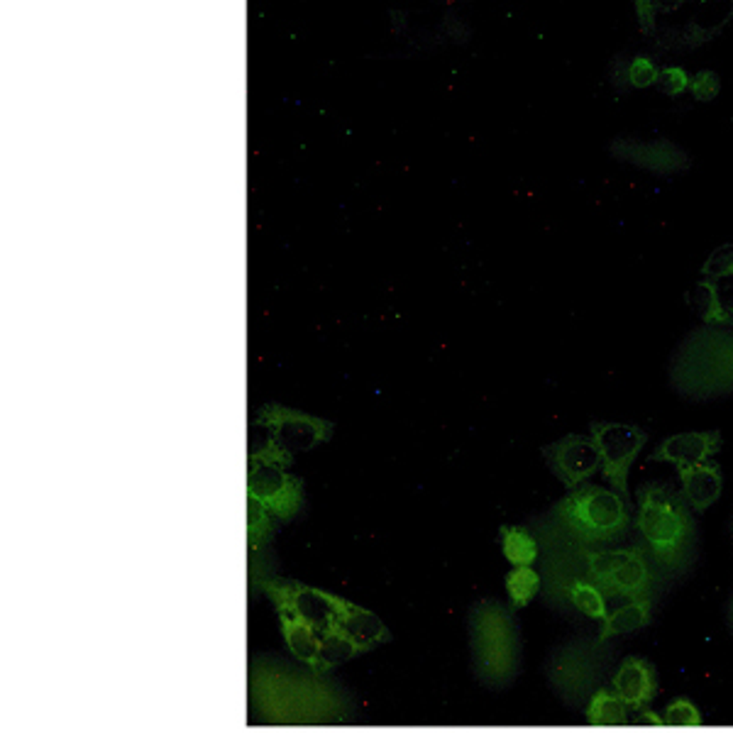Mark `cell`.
<instances>
[{
  "mask_svg": "<svg viewBox=\"0 0 733 733\" xmlns=\"http://www.w3.org/2000/svg\"><path fill=\"white\" fill-rule=\"evenodd\" d=\"M618 159L633 162V164L660 171V174H673L687 166V155L680 147L670 142H633V139H618L611 147Z\"/></svg>",
  "mask_w": 733,
  "mask_h": 733,
  "instance_id": "7c38bea8",
  "label": "cell"
},
{
  "mask_svg": "<svg viewBox=\"0 0 733 733\" xmlns=\"http://www.w3.org/2000/svg\"><path fill=\"white\" fill-rule=\"evenodd\" d=\"M472 650L477 673L489 682H506L518 667V631L501 604H482L472 616Z\"/></svg>",
  "mask_w": 733,
  "mask_h": 733,
  "instance_id": "8992f818",
  "label": "cell"
},
{
  "mask_svg": "<svg viewBox=\"0 0 733 733\" xmlns=\"http://www.w3.org/2000/svg\"><path fill=\"white\" fill-rule=\"evenodd\" d=\"M635 528L645 540L650 555L670 570L689 562L694 550L692 508L682 491L667 484H645L638 489Z\"/></svg>",
  "mask_w": 733,
  "mask_h": 733,
  "instance_id": "3957f363",
  "label": "cell"
},
{
  "mask_svg": "<svg viewBox=\"0 0 733 733\" xmlns=\"http://www.w3.org/2000/svg\"><path fill=\"white\" fill-rule=\"evenodd\" d=\"M501 550L514 567H530L538 560L536 538L518 526H506L501 530Z\"/></svg>",
  "mask_w": 733,
  "mask_h": 733,
  "instance_id": "e0dca14e",
  "label": "cell"
},
{
  "mask_svg": "<svg viewBox=\"0 0 733 733\" xmlns=\"http://www.w3.org/2000/svg\"><path fill=\"white\" fill-rule=\"evenodd\" d=\"M586 577L604 594L624 599H650L653 570L648 557L638 547L621 550H594L586 553Z\"/></svg>",
  "mask_w": 733,
  "mask_h": 733,
  "instance_id": "52a82bcc",
  "label": "cell"
},
{
  "mask_svg": "<svg viewBox=\"0 0 733 733\" xmlns=\"http://www.w3.org/2000/svg\"><path fill=\"white\" fill-rule=\"evenodd\" d=\"M540 589V577L530 567H514V572L506 577V592L514 606H526Z\"/></svg>",
  "mask_w": 733,
  "mask_h": 733,
  "instance_id": "ffe728a7",
  "label": "cell"
},
{
  "mask_svg": "<svg viewBox=\"0 0 733 733\" xmlns=\"http://www.w3.org/2000/svg\"><path fill=\"white\" fill-rule=\"evenodd\" d=\"M570 599L572 604L589 618L594 621H604L606 616V594L589 579H575L570 585Z\"/></svg>",
  "mask_w": 733,
  "mask_h": 733,
  "instance_id": "d6986e66",
  "label": "cell"
},
{
  "mask_svg": "<svg viewBox=\"0 0 733 733\" xmlns=\"http://www.w3.org/2000/svg\"><path fill=\"white\" fill-rule=\"evenodd\" d=\"M586 721L592 726H616V723L628 721V706H625L618 694L596 692L586 709Z\"/></svg>",
  "mask_w": 733,
  "mask_h": 733,
  "instance_id": "ac0fdd59",
  "label": "cell"
},
{
  "mask_svg": "<svg viewBox=\"0 0 733 733\" xmlns=\"http://www.w3.org/2000/svg\"><path fill=\"white\" fill-rule=\"evenodd\" d=\"M557 518L585 543H614L631 526L628 501L614 489L582 484L572 489L555 508Z\"/></svg>",
  "mask_w": 733,
  "mask_h": 733,
  "instance_id": "5b68a950",
  "label": "cell"
},
{
  "mask_svg": "<svg viewBox=\"0 0 733 733\" xmlns=\"http://www.w3.org/2000/svg\"><path fill=\"white\" fill-rule=\"evenodd\" d=\"M663 721L667 723V726H684V729H692V726H699V723H702V713H699V709H697L692 702H687V699H674V702L667 704Z\"/></svg>",
  "mask_w": 733,
  "mask_h": 733,
  "instance_id": "44dd1931",
  "label": "cell"
},
{
  "mask_svg": "<svg viewBox=\"0 0 733 733\" xmlns=\"http://www.w3.org/2000/svg\"><path fill=\"white\" fill-rule=\"evenodd\" d=\"M614 689L628 709L643 712L657 689L655 667L643 657H625L614 677Z\"/></svg>",
  "mask_w": 733,
  "mask_h": 733,
  "instance_id": "4fadbf2b",
  "label": "cell"
},
{
  "mask_svg": "<svg viewBox=\"0 0 733 733\" xmlns=\"http://www.w3.org/2000/svg\"><path fill=\"white\" fill-rule=\"evenodd\" d=\"M660 68L648 57H635L628 61V84L635 88H650L657 81Z\"/></svg>",
  "mask_w": 733,
  "mask_h": 733,
  "instance_id": "603a6c76",
  "label": "cell"
},
{
  "mask_svg": "<svg viewBox=\"0 0 733 733\" xmlns=\"http://www.w3.org/2000/svg\"><path fill=\"white\" fill-rule=\"evenodd\" d=\"M687 301L692 306V311L702 318L706 325H731L729 313L723 311L721 306V293L719 286L712 282H699L694 283V289L687 293Z\"/></svg>",
  "mask_w": 733,
  "mask_h": 733,
  "instance_id": "2e32d148",
  "label": "cell"
},
{
  "mask_svg": "<svg viewBox=\"0 0 733 733\" xmlns=\"http://www.w3.org/2000/svg\"><path fill=\"white\" fill-rule=\"evenodd\" d=\"M250 497L252 504L262 506L267 514L289 518L296 514L301 501V484L293 477H286L282 469L274 465H264L262 469L252 467Z\"/></svg>",
  "mask_w": 733,
  "mask_h": 733,
  "instance_id": "30bf717a",
  "label": "cell"
},
{
  "mask_svg": "<svg viewBox=\"0 0 733 733\" xmlns=\"http://www.w3.org/2000/svg\"><path fill=\"white\" fill-rule=\"evenodd\" d=\"M680 479H682L684 501L697 514L706 511L716 498L721 497L723 477L716 462H704V465H697V467L680 469Z\"/></svg>",
  "mask_w": 733,
  "mask_h": 733,
  "instance_id": "5bb4252c",
  "label": "cell"
},
{
  "mask_svg": "<svg viewBox=\"0 0 733 733\" xmlns=\"http://www.w3.org/2000/svg\"><path fill=\"white\" fill-rule=\"evenodd\" d=\"M641 716H643L645 721L648 723H655V726H660V723H665L663 721V716H655L653 712H648V709H643V712H641Z\"/></svg>",
  "mask_w": 733,
  "mask_h": 733,
  "instance_id": "4316f807",
  "label": "cell"
},
{
  "mask_svg": "<svg viewBox=\"0 0 733 733\" xmlns=\"http://www.w3.org/2000/svg\"><path fill=\"white\" fill-rule=\"evenodd\" d=\"M719 293H721L723 311L729 313V318L733 321V286H723V289H719Z\"/></svg>",
  "mask_w": 733,
  "mask_h": 733,
  "instance_id": "484cf974",
  "label": "cell"
},
{
  "mask_svg": "<svg viewBox=\"0 0 733 733\" xmlns=\"http://www.w3.org/2000/svg\"><path fill=\"white\" fill-rule=\"evenodd\" d=\"M267 589L279 606L289 648L315 670H325L381 641L384 628L374 616L347 602L293 582Z\"/></svg>",
  "mask_w": 733,
  "mask_h": 733,
  "instance_id": "6da1fadb",
  "label": "cell"
},
{
  "mask_svg": "<svg viewBox=\"0 0 733 733\" xmlns=\"http://www.w3.org/2000/svg\"><path fill=\"white\" fill-rule=\"evenodd\" d=\"M547 465L555 472V477L565 484L570 491L582 487L586 479L602 469V458L596 450L594 440L586 435H565L553 445L543 448Z\"/></svg>",
  "mask_w": 733,
  "mask_h": 733,
  "instance_id": "9c48e42d",
  "label": "cell"
},
{
  "mask_svg": "<svg viewBox=\"0 0 733 733\" xmlns=\"http://www.w3.org/2000/svg\"><path fill=\"white\" fill-rule=\"evenodd\" d=\"M689 91L697 100H712L719 96V76L713 71H699L689 78Z\"/></svg>",
  "mask_w": 733,
  "mask_h": 733,
  "instance_id": "d4e9b609",
  "label": "cell"
},
{
  "mask_svg": "<svg viewBox=\"0 0 733 733\" xmlns=\"http://www.w3.org/2000/svg\"><path fill=\"white\" fill-rule=\"evenodd\" d=\"M702 274L706 279H723V276H731L733 274V244H723L716 252L706 259L702 267Z\"/></svg>",
  "mask_w": 733,
  "mask_h": 733,
  "instance_id": "7402d4cb",
  "label": "cell"
},
{
  "mask_svg": "<svg viewBox=\"0 0 733 733\" xmlns=\"http://www.w3.org/2000/svg\"><path fill=\"white\" fill-rule=\"evenodd\" d=\"M252 684L269 687L286 697H252L254 704L262 706L267 719L272 721L301 723V721H328L340 716V704L335 692L313 677H303L291 667H269L264 665L262 673L252 670Z\"/></svg>",
  "mask_w": 733,
  "mask_h": 733,
  "instance_id": "277c9868",
  "label": "cell"
},
{
  "mask_svg": "<svg viewBox=\"0 0 733 733\" xmlns=\"http://www.w3.org/2000/svg\"><path fill=\"white\" fill-rule=\"evenodd\" d=\"M650 621V599H633L621 609H616L614 614H609L602 625V638L611 635L633 633L638 628H643Z\"/></svg>",
  "mask_w": 733,
  "mask_h": 733,
  "instance_id": "9a60e30c",
  "label": "cell"
},
{
  "mask_svg": "<svg viewBox=\"0 0 733 733\" xmlns=\"http://www.w3.org/2000/svg\"><path fill=\"white\" fill-rule=\"evenodd\" d=\"M673 386L694 401L733 394V331L704 325L677 347L670 367Z\"/></svg>",
  "mask_w": 733,
  "mask_h": 733,
  "instance_id": "7a4b0ae2",
  "label": "cell"
},
{
  "mask_svg": "<svg viewBox=\"0 0 733 733\" xmlns=\"http://www.w3.org/2000/svg\"><path fill=\"white\" fill-rule=\"evenodd\" d=\"M655 86L660 88L663 93H667V96H680L682 91L689 88V76H687V71L680 67L660 68Z\"/></svg>",
  "mask_w": 733,
  "mask_h": 733,
  "instance_id": "cb8c5ba5",
  "label": "cell"
},
{
  "mask_svg": "<svg viewBox=\"0 0 733 733\" xmlns=\"http://www.w3.org/2000/svg\"><path fill=\"white\" fill-rule=\"evenodd\" d=\"M721 448V433L719 430H702V433H680L673 438L663 440L653 452L655 462H670L680 469L697 467L709 462L713 452Z\"/></svg>",
  "mask_w": 733,
  "mask_h": 733,
  "instance_id": "8fae6325",
  "label": "cell"
},
{
  "mask_svg": "<svg viewBox=\"0 0 733 733\" xmlns=\"http://www.w3.org/2000/svg\"><path fill=\"white\" fill-rule=\"evenodd\" d=\"M592 440H594L599 458H602V474L614 487L616 494L628 501V469L643 450V430L631 423H611V420H592Z\"/></svg>",
  "mask_w": 733,
  "mask_h": 733,
  "instance_id": "ba28073f",
  "label": "cell"
}]
</instances>
